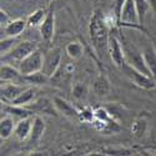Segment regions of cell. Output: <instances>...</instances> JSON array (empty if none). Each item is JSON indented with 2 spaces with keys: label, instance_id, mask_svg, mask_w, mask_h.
<instances>
[{
  "label": "cell",
  "instance_id": "25",
  "mask_svg": "<svg viewBox=\"0 0 156 156\" xmlns=\"http://www.w3.org/2000/svg\"><path fill=\"white\" fill-rule=\"evenodd\" d=\"M136 4V9H137V14H139V19H140V24L142 25L145 21V16L147 14L150 6V2L149 0H135Z\"/></svg>",
  "mask_w": 156,
  "mask_h": 156
},
{
  "label": "cell",
  "instance_id": "15",
  "mask_svg": "<svg viewBox=\"0 0 156 156\" xmlns=\"http://www.w3.org/2000/svg\"><path fill=\"white\" fill-rule=\"evenodd\" d=\"M4 111L8 115H11L12 118H18L19 120L25 119V118H31L34 115V110L31 109H27L21 105H14V104H10V105L4 108Z\"/></svg>",
  "mask_w": 156,
  "mask_h": 156
},
{
  "label": "cell",
  "instance_id": "33",
  "mask_svg": "<svg viewBox=\"0 0 156 156\" xmlns=\"http://www.w3.org/2000/svg\"><path fill=\"white\" fill-rule=\"evenodd\" d=\"M45 2H46V4H50V3H53L54 0H45Z\"/></svg>",
  "mask_w": 156,
  "mask_h": 156
},
{
  "label": "cell",
  "instance_id": "27",
  "mask_svg": "<svg viewBox=\"0 0 156 156\" xmlns=\"http://www.w3.org/2000/svg\"><path fill=\"white\" fill-rule=\"evenodd\" d=\"M145 129H146V121L145 120H136L133 125V131L136 136H141L145 133Z\"/></svg>",
  "mask_w": 156,
  "mask_h": 156
},
{
  "label": "cell",
  "instance_id": "5",
  "mask_svg": "<svg viewBox=\"0 0 156 156\" xmlns=\"http://www.w3.org/2000/svg\"><path fill=\"white\" fill-rule=\"evenodd\" d=\"M108 51L110 54V58L112 62L116 65L118 68H122L126 60H125V53H124V48L121 43L119 41V39L115 35L109 36V44H108Z\"/></svg>",
  "mask_w": 156,
  "mask_h": 156
},
{
  "label": "cell",
  "instance_id": "26",
  "mask_svg": "<svg viewBox=\"0 0 156 156\" xmlns=\"http://www.w3.org/2000/svg\"><path fill=\"white\" fill-rule=\"evenodd\" d=\"M73 95L77 100H83L87 96V87L83 83H76L73 86Z\"/></svg>",
  "mask_w": 156,
  "mask_h": 156
},
{
  "label": "cell",
  "instance_id": "22",
  "mask_svg": "<svg viewBox=\"0 0 156 156\" xmlns=\"http://www.w3.org/2000/svg\"><path fill=\"white\" fill-rule=\"evenodd\" d=\"M55 109V105H54V102L51 104L49 100L46 99H40V100H37L33 104V106H31V110L34 111H39V112H46L49 115H51V112H53V110Z\"/></svg>",
  "mask_w": 156,
  "mask_h": 156
},
{
  "label": "cell",
  "instance_id": "30",
  "mask_svg": "<svg viewBox=\"0 0 156 156\" xmlns=\"http://www.w3.org/2000/svg\"><path fill=\"white\" fill-rule=\"evenodd\" d=\"M125 2H126V0H115V9H114V11H115V15H116V18H118V20L120 18V14H121V10H122V6H124Z\"/></svg>",
  "mask_w": 156,
  "mask_h": 156
},
{
  "label": "cell",
  "instance_id": "6",
  "mask_svg": "<svg viewBox=\"0 0 156 156\" xmlns=\"http://www.w3.org/2000/svg\"><path fill=\"white\" fill-rule=\"evenodd\" d=\"M35 50H37V44L35 41L24 40V41H19L8 55L10 59L19 62L27 56H29L31 53H34Z\"/></svg>",
  "mask_w": 156,
  "mask_h": 156
},
{
  "label": "cell",
  "instance_id": "16",
  "mask_svg": "<svg viewBox=\"0 0 156 156\" xmlns=\"http://www.w3.org/2000/svg\"><path fill=\"white\" fill-rule=\"evenodd\" d=\"M16 124L14 122V118L11 116H5V118L2 119L0 121V137L3 140L9 139L12 134H14Z\"/></svg>",
  "mask_w": 156,
  "mask_h": 156
},
{
  "label": "cell",
  "instance_id": "12",
  "mask_svg": "<svg viewBox=\"0 0 156 156\" xmlns=\"http://www.w3.org/2000/svg\"><path fill=\"white\" fill-rule=\"evenodd\" d=\"M54 105H55V110L58 112H60L61 115L66 116L69 119H75L79 118V111H77L70 102H68L66 100H64L61 98H54Z\"/></svg>",
  "mask_w": 156,
  "mask_h": 156
},
{
  "label": "cell",
  "instance_id": "29",
  "mask_svg": "<svg viewBox=\"0 0 156 156\" xmlns=\"http://www.w3.org/2000/svg\"><path fill=\"white\" fill-rule=\"evenodd\" d=\"M95 118L94 116V111L90 109H84L81 111H79V119L81 121H91Z\"/></svg>",
  "mask_w": 156,
  "mask_h": 156
},
{
  "label": "cell",
  "instance_id": "17",
  "mask_svg": "<svg viewBox=\"0 0 156 156\" xmlns=\"http://www.w3.org/2000/svg\"><path fill=\"white\" fill-rule=\"evenodd\" d=\"M142 55H144L145 62L147 65L152 77L156 81V50L154 49V46H147L142 51Z\"/></svg>",
  "mask_w": 156,
  "mask_h": 156
},
{
  "label": "cell",
  "instance_id": "28",
  "mask_svg": "<svg viewBox=\"0 0 156 156\" xmlns=\"http://www.w3.org/2000/svg\"><path fill=\"white\" fill-rule=\"evenodd\" d=\"M94 116L95 119L99 120V121H104V122H108L109 119H110V114L104 109V108H99L94 111Z\"/></svg>",
  "mask_w": 156,
  "mask_h": 156
},
{
  "label": "cell",
  "instance_id": "14",
  "mask_svg": "<svg viewBox=\"0 0 156 156\" xmlns=\"http://www.w3.org/2000/svg\"><path fill=\"white\" fill-rule=\"evenodd\" d=\"M28 25V20L25 19H15L11 20L6 27L2 28V30H4L5 36H19Z\"/></svg>",
  "mask_w": 156,
  "mask_h": 156
},
{
  "label": "cell",
  "instance_id": "9",
  "mask_svg": "<svg viewBox=\"0 0 156 156\" xmlns=\"http://www.w3.org/2000/svg\"><path fill=\"white\" fill-rule=\"evenodd\" d=\"M40 35L41 39L45 43H51L54 37V33H55V15L54 11H49L46 14V18L44 19V21L40 25Z\"/></svg>",
  "mask_w": 156,
  "mask_h": 156
},
{
  "label": "cell",
  "instance_id": "7",
  "mask_svg": "<svg viewBox=\"0 0 156 156\" xmlns=\"http://www.w3.org/2000/svg\"><path fill=\"white\" fill-rule=\"evenodd\" d=\"M119 21L124 23L126 25H139L140 24L135 0H126L125 2L122 10H121V14H120V18H119Z\"/></svg>",
  "mask_w": 156,
  "mask_h": 156
},
{
  "label": "cell",
  "instance_id": "23",
  "mask_svg": "<svg viewBox=\"0 0 156 156\" xmlns=\"http://www.w3.org/2000/svg\"><path fill=\"white\" fill-rule=\"evenodd\" d=\"M18 43V36H5L4 39H2V43H0L2 56H6Z\"/></svg>",
  "mask_w": 156,
  "mask_h": 156
},
{
  "label": "cell",
  "instance_id": "18",
  "mask_svg": "<svg viewBox=\"0 0 156 156\" xmlns=\"http://www.w3.org/2000/svg\"><path fill=\"white\" fill-rule=\"evenodd\" d=\"M94 91L98 96H106L110 91V81L105 75H99L94 81Z\"/></svg>",
  "mask_w": 156,
  "mask_h": 156
},
{
  "label": "cell",
  "instance_id": "11",
  "mask_svg": "<svg viewBox=\"0 0 156 156\" xmlns=\"http://www.w3.org/2000/svg\"><path fill=\"white\" fill-rule=\"evenodd\" d=\"M33 122H34V119L31 118H25L18 121L14 130V135L19 141H25L27 139H29L31 129H33Z\"/></svg>",
  "mask_w": 156,
  "mask_h": 156
},
{
  "label": "cell",
  "instance_id": "20",
  "mask_svg": "<svg viewBox=\"0 0 156 156\" xmlns=\"http://www.w3.org/2000/svg\"><path fill=\"white\" fill-rule=\"evenodd\" d=\"M65 50H66V54L69 55V58H71L74 60L80 59L83 56V54H84V48L79 41L69 43L66 45V48H65Z\"/></svg>",
  "mask_w": 156,
  "mask_h": 156
},
{
  "label": "cell",
  "instance_id": "2",
  "mask_svg": "<svg viewBox=\"0 0 156 156\" xmlns=\"http://www.w3.org/2000/svg\"><path fill=\"white\" fill-rule=\"evenodd\" d=\"M122 70H124L125 75L129 77V80L133 81L136 86H139L141 89H146V90H151V89L156 87V81L154 77L136 70L127 62H125V65L122 66Z\"/></svg>",
  "mask_w": 156,
  "mask_h": 156
},
{
  "label": "cell",
  "instance_id": "32",
  "mask_svg": "<svg viewBox=\"0 0 156 156\" xmlns=\"http://www.w3.org/2000/svg\"><path fill=\"white\" fill-rule=\"evenodd\" d=\"M149 2H150V6H151V9L154 11V14L156 16V0H149Z\"/></svg>",
  "mask_w": 156,
  "mask_h": 156
},
{
  "label": "cell",
  "instance_id": "4",
  "mask_svg": "<svg viewBox=\"0 0 156 156\" xmlns=\"http://www.w3.org/2000/svg\"><path fill=\"white\" fill-rule=\"evenodd\" d=\"M60 64H61V50L60 48H54L49 50L44 55L43 71L49 77H53L58 71V69L60 68Z\"/></svg>",
  "mask_w": 156,
  "mask_h": 156
},
{
  "label": "cell",
  "instance_id": "3",
  "mask_svg": "<svg viewBox=\"0 0 156 156\" xmlns=\"http://www.w3.org/2000/svg\"><path fill=\"white\" fill-rule=\"evenodd\" d=\"M43 65H44V54L37 49L29 56L19 61V70L24 76H27L33 73L43 70Z\"/></svg>",
  "mask_w": 156,
  "mask_h": 156
},
{
  "label": "cell",
  "instance_id": "19",
  "mask_svg": "<svg viewBox=\"0 0 156 156\" xmlns=\"http://www.w3.org/2000/svg\"><path fill=\"white\" fill-rule=\"evenodd\" d=\"M35 96H36V89L35 87H27L11 104L25 106V105H29V104L35 99Z\"/></svg>",
  "mask_w": 156,
  "mask_h": 156
},
{
  "label": "cell",
  "instance_id": "10",
  "mask_svg": "<svg viewBox=\"0 0 156 156\" xmlns=\"http://www.w3.org/2000/svg\"><path fill=\"white\" fill-rule=\"evenodd\" d=\"M27 87H24L20 84L15 83H2V99L12 102Z\"/></svg>",
  "mask_w": 156,
  "mask_h": 156
},
{
  "label": "cell",
  "instance_id": "1",
  "mask_svg": "<svg viewBox=\"0 0 156 156\" xmlns=\"http://www.w3.org/2000/svg\"><path fill=\"white\" fill-rule=\"evenodd\" d=\"M89 34L90 39L94 48L98 50L99 54H102L105 50H108V44H109V28L108 23L104 18V15L98 10L94 12L91 16L89 25Z\"/></svg>",
  "mask_w": 156,
  "mask_h": 156
},
{
  "label": "cell",
  "instance_id": "31",
  "mask_svg": "<svg viewBox=\"0 0 156 156\" xmlns=\"http://www.w3.org/2000/svg\"><path fill=\"white\" fill-rule=\"evenodd\" d=\"M10 21H11V20H10V18H9V15L2 9V10H0V24H2V28L6 27V25H8Z\"/></svg>",
  "mask_w": 156,
  "mask_h": 156
},
{
  "label": "cell",
  "instance_id": "21",
  "mask_svg": "<svg viewBox=\"0 0 156 156\" xmlns=\"http://www.w3.org/2000/svg\"><path fill=\"white\" fill-rule=\"evenodd\" d=\"M50 79H51V77H49L43 70L36 71V73H33V74H30V75L25 76V80H27V83L34 84V85H44V84H46Z\"/></svg>",
  "mask_w": 156,
  "mask_h": 156
},
{
  "label": "cell",
  "instance_id": "24",
  "mask_svg": "<svg viewBox=\"0 0 156 156\" xmlns=\"http://www.w3.org/2000/svg\"><path fill=\"white\" fill-rule=\"evenodd\" d=\"M45 18H46V11L44 9H37L28 18V25H30V27H40Z\"/></svg>",
  "mask_w": 156,
  "mask_h": 156
},
{
  "label": "cell",
  "instance_id": "8",
  "mask_svg": "<svg viewBox=\"0 0 156 156\" xmlns=\"http://www.w3.org/2000/svg\"><path fill=\"white\" fill-rule=\"evenodd\" d=\"M0 77H2V83H15V84H20V85H23V83H27L25 76L20 73L19 69H15L6 64L2 65Z\"/></svg>",
  "mask_w": 156,
  "mask_h": 156
},
{
  "label": "cell",
  "instance_id": "13",
  "mask_svg": "<svg viewBox=\"0 0 156 156\" xmlns=\"http://www.w3.org/2000/svg\"><path fill=\"white\" fill-rule=\"evenodd\" d=\"M45 122L40 116H35L34 118V122H33V129L29 136V144L30 145H37L40 140L43 139V135L45 133Z\"/></svg>",
  "mask_w": 156,
  "mask_h": 156
}]
</instances>
